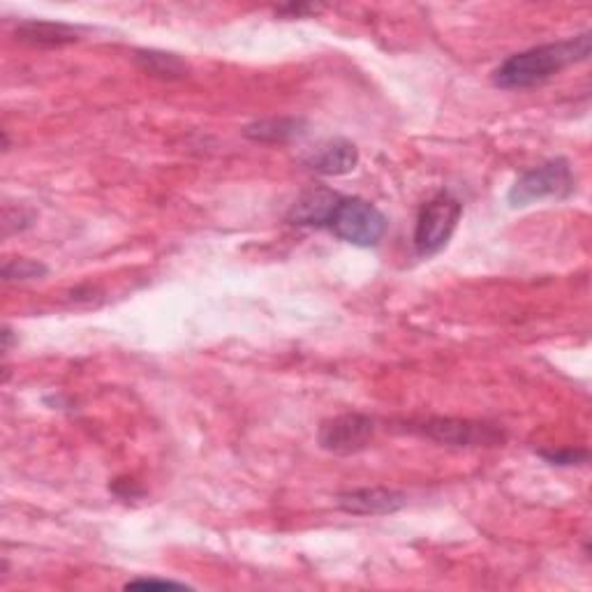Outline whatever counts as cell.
<instances>
[{
	"instance_id": "1",
	"label": "cell",
	"mask_w": 592,
	"mask_h": 592,
	"mask_svg": "<svg viewBox=\"0 0 592 592\" xmlns=\"http://www.w3.org/2000/svg\"><path fill=\"white\" fill-rule=\"evenodd\" d=\"M590 49H592V35L581 33L572 40H562V42L521 51V54L509 56L494 72V84L505 91L539 86L549 82L553 74L562 72L568 65L588 61Z\"/></svg>"
},
{
	"instance_id": "2",
	"label": "cell",
	"mask_w": 592,
	"mask_h": 592,
	"mask_svg": "<svg viewBox=\"0 0 592 592\" xmlns=\"http://www.w3.org/2000/svg\"><path fill=\"white\" fill-rule=\"evenodd\" d=\"M329 229L345 243L373 248L387 231V218L375 204L362 197H343L329 220Z\"/></svg>"
},
{
	"instance_id": "3",
	"label": "cell",
	"mask_w": 592,
	"mask_h": 592,
	"mask_svg": "<svg viewBox=\"0 0 592 592\" xmlns=\"http://www.w3.org/2000/svg\"><path fill=\"white\" fill-rule=\"evenodd\" d=\"M574 188L577 178L572 174V165L564 158H555L526 172L519 181L511 186L507 201L513 209H523V206H530L549 197L555 199L570 197Z\"/></svg>"
},
{
	"instance_id": "4",
	"label": "cell",
	"mask_w": 592,
	"mask_h": 592,
	"mask_svg": "<svg viewBox=\"0 0 592 592\" xmlns=\"http://www.w3.org/2000/svg\"><path fill=\"white\" fill-rule=\"evenodd\" d=\"M463 216V204L449 193L435 195L428 204L422 206L415 225V248L422 257L440 252L458 227Z\"/></svg>"
},
{
	"instance_id": "5",
	"label": "cell",
	"mask_w": 592,
	"mask_h": 592,
	"mask_svg": "<svg viewBox=\"0 0 592 592\" xmlns=\"http://www.w3.org/2000/svg\"><path fill=\"white\" fill-rule=\"evenodd\" d=\"M409 430L449 447H494L505 443L502 430L494 428L491 424H477L468 419L433 417L424 422H412Z\"/></svg>"
},
{
	"instance_id": "6",
	"label": "cell",
	"mask_w": 592,
	"mask_h": 592,
	"mask_svg": "<svg viewBox=\"0 0 592 592\" xmlns=\"http://www.w3.org/2000/svg\"><path fill=\"white\" fill-rule=\"evenodd\" d=\"M375 435V422L366 415H341L336 419H329L320 426L318 440L320 447L329 454H339V456H352L364 451Z\"/></svg>"
},
{
	"instance_id": "7",
	"label": "cell",
	"mask_w": 592,
	"mask_h": 592,
	"mask_svg": "<svg viewBox=\"0 0 592 592\" xmlns=\"http://www.w3.org/2000/svg\"><path fill=\"white\" fill-rule=\"evenodd\" d=\"M407 505V498L390 488H359L339 496V507L354 517H387Z\"/></svg>"
},
{
	"instance_id": "8",
	"label": "cell",
	"mask_w": 592,
	"mask_h": 592,
	"mask_svg": "<svg viewBox=\"0 0 592 592\" xmlns=\"http://www.w3.org/2000/svg\"><path fill=\"white\" fill-rule=\"evenodd\" d=\"M341 199L343 195L329 188H311L292 204L288 220L299 227H329V220Z\"/></svg>"
},
{
	"instance_id": "9",
	"label": "cell",
	"mask_w": 592,
	"mask_h": 592,
	"mask_svg": "<svg viewBox=\"0 0 592 592\" xmlns=\"http://www.w3.org/2000/svg\"><path fill=\"white\" fill-rule=\"evenodd\" d=\"M303 163L315 174L343 176V174L354 172V167L359 165V150L347 139H333L313 148L311 156H308Z\"/></svg>"
},
{
	"instance_id": "10",
	"label": "cell",
	"mask_w": 592,
	"mask_h": 592,
	"mask_svg": "<svg viewBox=\"0 0 592 592\" xmlns=\"http://www.w3.org/2000/svg\"><path fill=\"white\" fill-rule=\"evenodd\" d=\"M17 40L31 46H65L80 40V29L54 21H21L17 25Z\"/></svg>"
},
{
	"instance_id": "11",
	"label": "cell",
	"mask_w": 592,
	"mask_h": 592,
	"mask_svg": "<svg viewBox=\"0 0 592 592\" xmlns=\"http://www.w3.org/2000/svg\"><path fill=\"white\" fill-rule=\"evenodd\" d=\"M303 118H262L250 123L243 135L252 142L262 144H285L299 135H303Z\"/></svg>"
},
{
	"instance_id": "12",
	"label": "cell",
	"mask_w": 592,
	"mask_h": 592,
	"mask_svg": "<svg viewBox=\"0 0 592 592\" xmlns=\"http://www.w3.org/2000/svg\"><path fill=\"white\" fill-rule=\"evenodd\" d=\"M135 63L150 76H158V80H184L190 70L184 59L165 54V51H137Z\"/></svg>"
},
{
	"instance_id": "13",
	"label": "cell",
	"mask_w": 592,
	"mask_h": 592,
	"mask_svg": "<svg viewBox=\"0 0 592 592\" xmlns=\"http://www.w3.org/2000/svg\"><path fill=\"white\" fill-rule=\"evenodd\" d=\"M46 276V267L35 260H10L3 264L6 282H23Z\"/></svg>"
},
{
	"instance_id": "14",
	"label": "cell",
	"mask_w": 592,
	"mask_h": 592,
	"mask_svg": "<svg viewBox=\"0 0 592 592\" xmlns=\"http://www.w3.org/2000/svg\"><path fill=\"white\" fill-rule=\"evenodd\" d=\"M544 460H549L551 466H579V463L588 460L585 449H558V451H539Z\"/></svg>"
},
{
	"instance_id": "15",
	"label": "cell",
	"mask_w": 592,
	"mask_h": 592,
	"mask_svg": "<svg viewBox=\"0 0 592 592\" xmlns=\"http://www.w3.org/2000/svg\"><path fill=\"white\" fill-rule=\"evenodd\" d=\"M125 588H186V583H176V581H165V579H135V581H127Z\"/></svg>"
},
{
	"instance_id": "16",
	"label": "cell",
	"mask_w": 592,
	"mask_h": 592,
	"mask_svg": "<svg viewBox=\"0 0 592 592\" xmlns=\"http://www.w3.org/2000/svg\"><path fill=\"white\" fill-rule=\"evenodd\" d=\"M313 12H318L315 6H285V8H280V14H294V17L313 14Z\"/></svg>"
}]
</instances>
